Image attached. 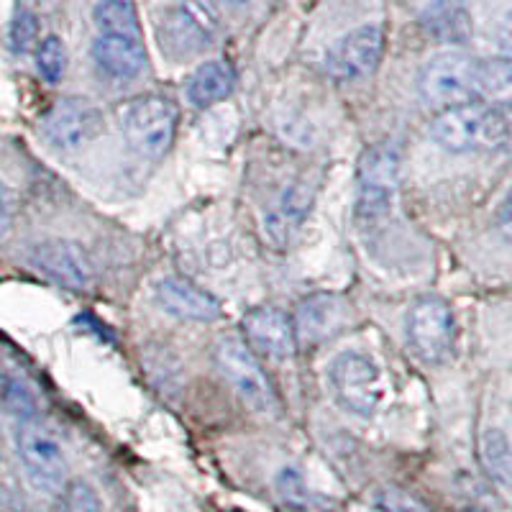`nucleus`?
Listing matches in <instances>:
<instances>
[{
	"label": "nucleus",
	"instance_id": "obj_29",
	"mask_svg": "<svg viewBox=\"0 0 512 512\" xmlns=\"http://www.w3.org/2000/svg\"><path fill=\"white\" fill-rule=\"evenodd\" d=\"M13 216H16V198H13L11 187L0 180V239L11 231Z\"/></svg>",
	"mask_w": 512,
	"mask_h": 512
},
{
	"label": "nucleus",
	"instance_id": "obj_22",
	"mask_svg": "<svg viewBox=\"0 0 512 512\" xmlns=\"http://www.w3.org/2000/svg\"><path fill=\"white\" fill-rule=\"evenodd\" d=\"M512 85V67L507 57L479 59V98L505 100Z\"/></svg>",
	"mask_w": 512,
	"mask_h": 512
},
{
	"label": "nucleus",
	"instance_id": "obj_13",
	"mask_svg": "<svg viewBox=\"0 0 512 512\" xmlns=\"http://www.w3.org/2000/svg\"><path fill=\"white\" fill-rule=\"evenodd\" d=\"M244 344L254 354H262L272 361H285L295 354V331H292V318L285 310L274 305H262L246 313L244 318Z\"/></svg>",
	"mask_w": 512,
	"mask_h": 512
},
{
	"label": "nucleus",
	"instance_id": "obj_15",
	"mask_svg": "<svg viewBox=\"0 0 512 512\" xmlns=\"http://www.w3.org/2000/svg\"><path fill=\"white\" fill-rule=\"evenodd\" d=\"M157 303L180 320L213 323L223 318V308L216 297L185 277H164L157 285Z\"/></svg>",
	"mask_w": 512,
	"mask_h": 512
},
{
	"label": "nucleus",
	"instance_id": "obj_8",
	"mask_svg": "<svg viewBox=\"0 0 512 512\" xmlns=\"http://www.w3.org/2000/svg\"><path fill=\"white\" fill-rule=\"evenodd\" d=\"M18 459L24 464L26 477L41 492H59L67 482V459L62 443L47 425L29 418L16 431Z\"/></svg>",
	"mask_w": 512,
	"mask_h": 512
},
{
	"label": "nucleus",
	"instance_id": "obj_21",
	"mask_svg": "<svg viewBox=\"0 0 512 512\" xmlns=\"http://www.w3.org/2000/svg\"><path fill=\"white\" fill-rule=\"evenodd\" d=\"M479 454H482V466L487 477L500 489L510 487V441L500 428L484 433Z\"/></svg>",
	"mask_w": 512,
	"mask_h": 512
},
{
	"label": "nucleus",
	"instance_id": "obj_12",
	"mask_svg": "<svg viewBox=\"0 0 512 512\" xmlns=\"http://www.w3.org/2000/svg\"><path fill=\"white\" fill-rule=\"evenodd\" d=\"M31 267L67 290H90L95 282V269L82 246L67 239H44L29 249Z\"/></svg>",
	"mask_w": 512,
	"mask_h": 512
},
{
	"label": "nucleus",
	"instance_id": "obj_17",
	"mask_svg": "<svg viewBox=\"0 0 512 512\" xmlns=\"http://www.w3.org/2000/svg\"><path fill=\"white\" fill-rule=\"evenodd\" d=\"M93 62L105 77L126 82L144 72L146 49L141 39L100 34L93 44Z\"/></svg>",
	"mask_w": 512,
	"mask_h": 512
},
{
	"label": "nucleus",
	"instance_id": "obj_19",
	"mask_svg": "<svg viewBox=\"0 0 512 512\" xmlns=\"http://www.w3.org/2000/svg\"><path fill=\"white\" fill-rule=\"evenodd\" d=\"M236 88V72L228 62L213 59L205 62L203 67L195 70V75L187 82V100L195 108H213V105L223 103L228 95Z\"/></svg>",
	"mask_w": 512,
	"mask_h": 512
},
{
	"label": "nucleus",
	"instance_id": "obj_14",
	"mask_svg": "<svg viewBox=\"0 0 512 512\" xmlns=\"http://www.w3.org/2000/svg\"><path fill=\"white\" fill-rule=\"evenodd\" d=\"M346 305L338 295L331 292H315L297 305L292 318L297 346H315L331 338L338 328L344 326Z\"/></svg>",
	"mask_w": 512,
	"mask_h": 512
},
{
	"label": "nucleus",
	"instance_id": "obj_31",
	"mask_svg": "<svg viewBox=\"0 0 512 512\" xmlns=\"http://www.w3.org/2000/svg\"><path fill=\"white\" fill-rule=\"evenodd\" d=\"M459 512H487V510H479V507H464V510Z\"/></svg>",
	"mask_w": 512,
	"mask_h": 512
},
{
	"label": "nucleus",
	"instance_id": "obj_10",
	"mask_svg": "<svg viewBox=\"0 0 512 512\" xmlns=\"http://www.w3.org/2000/svg\"><path fill=\"white\" fill-rule=\"evenodd\" d=\"M103 131V113L85 98H62L41 121V136L59 152L90 144Z\"/></svg>",
	"mask_w": 512,
	"mask_h": 512
},
{
	"label": "nucleus",
	"instance_id": "obj_2",
	"mask_svg": "<svg viewBox=\"0 0 512 512\" xmlns=\"http://www.w3.org/2000/svg\"><path fill=\"white\" fill-rule=\"evenodd\" d=\"M180 111L164 95H139L118 108V126L126 144L144 159H162L175 141Z\"/></svg>",
	"mask_w": 512,
	"mask_h": 512
},
{
	"label": "nucleus",
	"instance_id": "obj_28",
	"mask_svg": "<svg viewBox=\"0 0 512 512\" xmlns=\"http://www.w3.org/2000/svg\"><path fill=\"white\" fill-rule=\"evenodd\" d=\"M0 402H3L8 410H16V413L26 415V418H29V413L34 410V402H31L29 392L8 377H0Z\"/></svg>",
	"mask_w": 512,
	"mask_h": 512
},
{
	"label": "nucleus",
	"instance_id": "obj_27",
	"mask_svg": "<svg viewBox=\"0 0 512 512\" xmlns=\"http://www.w3.org/2000/svg\"><path fill=\"white\" fill-rule=\"evenodd\" d=\"M277 489H280L282 500L290 502L292 507H308V487L295 469H282L280 477H277Z\"/></svg>",
	"mask_w": 512,
	"mask_h": 512
},
{
	"label": "nucleus",
	"instance_id": "obj_6",
	"mask_svg": "<svg viewBox=\"0 0 512 512\" xmlns=\"http://www.w3.org/2000/svg\"><path fill=\"white\" fill-rule=\"evenodd\" d=\"M400 182V154L390 141L369 146L359 162L356 180V216L364 223H374L390 213Z\"/></svg>",
	"mask_w": 512,
	"mask_h": 512
},
{
	"label": "nucleus",
	"instance_id": "obj_30",
	"mask_svg": "<svg viewBox=\"0 0 512 512\" xmlns=\"http://www.w3.org/2000/svg\"><path fill=\"white\" fill-rule=\"evenodd\" d=\"M226 3H231V6H246L251 0H226Z\"/></svg>",
	"mask_w": 512,
	"mask_h": 512
},
{
	"label": "nucleus",
	"instance_id": "obj_20",
	"mask_svg": "<svg viewBox=\"0 0 512 512\" xmlns=\"http://www.w3.org/2000/svg\"><path fill=\"white\" fill-rule=\"evenodd\" d=\"M93 18L100 34L141 39L139 13H136V6L131 0H100L93 11Z\"/></svg>",
	"mask_w": 512,
	"mask_h": 512
},
{
	"label": "nucleus",
	"instance_id": "obj_18",
	"mask_svg": "<svg viewBox=\"0 0 512 512\" xmlns=\"http://www.w3.org/2000/svg\"><path fill=\"white\" fill-rule=\"evenodd\" d=\"M313 195H310L308 185H290L282 198L274 203V208L264 216V233L274 246H287L290 239L297 233V228L303 226L305 216H308Z\"/></svg>",
	"mask_w": 512,
	"mask_h": 512
},
{
	"label": "nucleus",
	"instance_id": "obj_16",
	"mask_svg": "<svg viewBox=\"0 0 512 512\" xmlns=\"http://www.w3.org/2000/svg\"><path fill=\"white\" fill-rule=\"evenodd\" d=\"M420 26L433 41L446 47H464L474 34L472 11L466 0H431L420 13Z\"/></svg>",
	"mask_w": 512,
	"mask_h": 512
},
{
	"label": "nucleus",
	"instance_id": "obj_24",
	"mask_svg": "<svg viewBox=\"0 0 512 512\" xmlns=\"http://www.w3.org/2000/svg\"><path fill=\"white\" fill-rule=\"evenodd\" d=\"M36 64H39V75L47 82L62 80L64 70H67V49H64L59 36L52 34L41 41L39 52H36Z\"/></svg>",
	"mask_w": 512,
	"mask_h": 512
},
{
	"label": "nucleus",
	"instance_id": "obj_4",
	"mask_svg": "<svg viewBox=\"0 0 512 512\" xmlns=\"http://www.w3.org/2000/svg\"><path fill=\"white\" fill-rule=\"evenodd\" d=\"M418 90L425 105L436 111L479 100V59L448 49L423 64L418 75Z\"/></svg>",
	"mask_w": 512,
	"mask_h": 512
},
{
	"label": "nucleus",
	"instance_id": "obj_1",
	"mask_svg": "<svg viewBox=\"0 0 512 512\" xmlns=\"http://www.w3.org/2000/svg\"><path fill=\"white\" fill-rule=\"evenodd\" d=\"M431 136L454 154L489 149L502 152L510 141V111L507 105L466 103L438 111L431 121Z\"/></svg>",
	"mask_w": 512,
	"mask_h": 512
},
{
	"label": "nucleus",
	"instance_id": "obj_5",
	"mask_svg": "<svg viewBox=\"0 0 512 512\" xmlns=\"http://www.w3.org/2000/svg\"><path fill=\"white\" fill-rule=\"evenodd\" d=\"M216 367L221 377L231 384L246 408L256 415H277L280 400L272 379L264 372L262 361L244 344V338L228 336L216 346Z\"/></svg>",
	"mask_w": 512,
	"mask_h": 512
},
{
	"label": "nucleus",
	"instance_id": "obj_7",
	"mask_svg": "<svg viewBox=\"0 0 512 512\" xmlns=\"http://www.w3.org/2000/svg\"><path fill=\"white\" fill-rule=\"evenodd\" d=\"M408 344L415 356L428 364L448 359L456 344V318L446 300L436 295H425L415 300L408 313Z\"/></svg>",
	"mask_w": 512,
	"mask_h": 512
},
{
	"label": "nucleus",
	"instance_id": "obj_3",
	"mask_svg": "<svg viewBox=\"0 0 512 512\" xmlns=\"http://www.w3.org/2000/svg\"><path fill=\"white\" fill-rule=\"evenodd\" d=\"M221 34V18L205 0H180L162 13L157 41L164 57L172 62L198 57Z\"/></svg>",
	"mask_w": 512,
	"mask_h": 512
},
{
	"label": "nucleus",
	"instance_id": "obj_23",
	"mask_svg": "<svg viewBox=\"0 0 512 512\" xmlns=\"http://www.w3.org/2000/svg\"><path fill=\"white\" fill-rule=\"evenodd\" d=\"M59 512H103V502L93 484L72 479V482H64L62 487Z\"/></svg>",
	"mask_w": 512,
	"mask_h": 512
},
{
	"label": "nucleus",
	"instance_id": "obj_25",
	"mask_svg": "<svg viewBox=\"0 0 512 512\" xmlns=\"http://www.w3.org/2000/svg\"><path fill=\"white\" fill-rule=\"evenodd\" d=\"M377 512H431L415 495L400 487H382L374 495Z\"/></svg>",
	"mask_w": 512,
	"mask_h": 512
},
{
	"label": "nucleus",
	"instance_id": "obj_11",
	"mask_svg": "<svg viewBox=\"0 0 512 512\" xmlns=\"http://www.w3.org/2000/svg\"><path fill=\"white\" fill-rule=\"evenodd\" d=\"M384 54V31L377 24L359 26L333 44L326 54V72L338 82L372 75Z\"/></svg>",
	"mask_w": 512,
	"mask_h": 512
},
{
	"label": "nucleus",
	"instance_id": "obj_9",
	"mask_svg": "<svg viewBox=\"0 0 512 512\" xmlns=\"http://www.w3.org/2000/svg\"><path fill=\"white\" fill-rule=\"evenodd\" d=\"M333 395L346 410L356 415H372L382 397L379 369L369 356L359 351H344L328 367Z\"/></svg>",
	"mask_w": 512,
	"mask_h": 512
},
{
	"label": "nucleus",
	"instance_id": "obj_26",
	"mask_svg": "<svg viewBox=\"0 0 512 512\" xmlns=\"http://www.w3.org/2000/svg\"><path fill=\"white\" fill-rule=\"evenodd\" d=\"M39 36V21L31 11H18L11 24V47L13 52H29Z\"/></svg>",
	"mask_w": 512,
	"mask_h": 512
}]
</instances>
